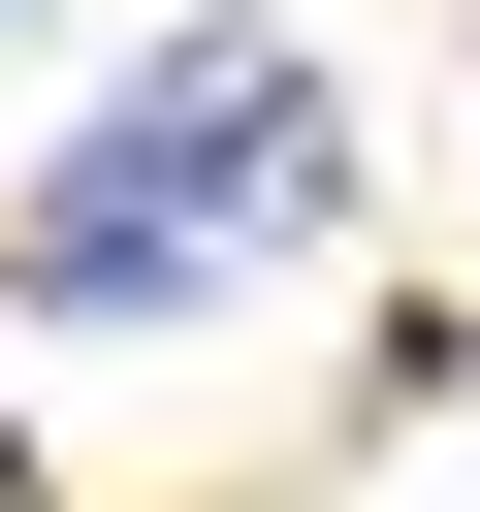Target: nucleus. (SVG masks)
<instances>
[{"label":"nucleus","mask_w":480,"mask_h":512,"mask_svg":"<svg viewBox=\"0 0 480 512\" xmlns=\"http://www.w3.org/2000/svg\"><path fill=\"white\" fill-rule=\"evenodd\" d=\"M352 192V96L288 64V32H192V64H128L96 128H64V192H32V288H96V320H160V288H224V256H288Z\"/></svg>","instance_id":"1"}]
</instances>
